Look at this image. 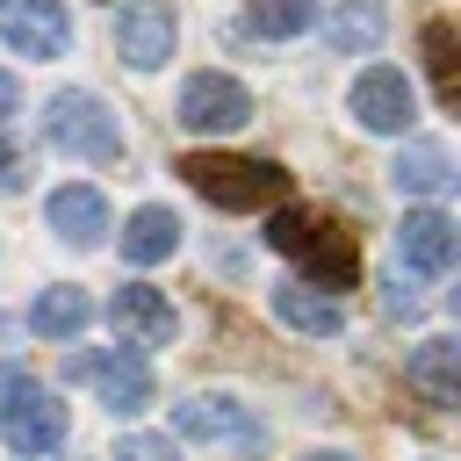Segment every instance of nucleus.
<instances>
[{"mask_svg": "<svg viewBox=\"0 0 461 461\" xmlns=\"http://www.w3.org/2000/svg\"><path fill=\"white\" fill-rule=\"evenodd\" d=\"M0 432L14 454H58L65 447V403L29 382V367L0 360Z\"/></svg>", "mask_w": 461, "mask_h": 461, "instance_id": "3", "label": "nucleus"}, {"mask_svg": "<svg viewBox=\"0 0 461 461\" xmlns=\"http://www.w3.org/2000/svg\"><path fill=\"white\" fill-rule=\"evenodd\" d=\"M382 36H389V7H382V0H331L324 43H331L339 58H367V50H382Z\"/></svg>", "mask_w": 461, "mask_h": 461, "instance_id": "13", "label": "nucleus"}, {"mask_svg": "<svg viewBox=\"0 0 461 461\" xmlns=\"http://www.w3.org/2000/svg\"><path fill=\"white\" fill-rule=\"evenodd\" d=\"M173 43H180V22H173L166 0H130V7L115 14V58H122L130 72H158V65L173 58Z\"/></svg>", "mask_w": 461, "mask_h": 461, "instance_id": "6", "label": "nucleus"}, {"mask_svg": "<svg viewBox=\"0 0 461 461\" xmlns=\"http://www.w3.org/2000/svg\"><path fill=\"white\" fill-rule=\"evenodd\" d=\"M180 122H187V130H238V122H252V94H245L230 72H187V86H180Z\"/></svg>", "mask_w": 461, "mask_h": 461, "instance_id": "8", "label": "nucleus"}, {"mask_svg": "<svg viewBox=\"0 0 461 461\" xmlns=\"http://www.w3.org/2000/svg\"><path fill=\"white\" fill-rule=\"evenodd\" d=\"M0 36L14 58H58L72 43V14H65V0H7Z\"/></svg>", "mask_w": 461, "mask_h": 461, "instance_id": "9", "label": "nucleus"}, {"mask_svg": "<svg viewBox=\"0 0 461 461\" xmlns=\"http://www.w3.org/2000/svg\"><path fill=\"white\" fill-rule=\"evenodd\" d=\"M86 317H94V303H86L72 281H58V288H43V295L29 303V331H36V339H79Z\"/></svg>", "mask_w": 461, "mask_h": 461, "instance_id": "17", "label": "nucleus"}, {"mask_svg": "<svg viewBox=\"0 0 461 461\" xmlns=\"http://www.w3.org/2000/svg\"><path fill=\"white\" fill-rule=\"evenodd\" d=\"M274 317H281L288 331H310V339H339V331H346V303L324 295V288H310V281L274 288Z\"/></svg>", "mask_w": 461, "mask_h": 461, "instance_id": "14", "label": "nucleus"}, {"mask_svg": "<svg viewBox=\"0 0 461 461\" xmlns=\"http://www.w3.org/2000/svg\"><path fill=\"white\" fill-rule=\"evenodd\" d=\"M173 432H187V439H238V447L267 439L259 418L245 403H230V396H187V403H173Z\"/></svg>", "mask_w": 461, "mask_h": 461, "instance_id": "12", "label": "nucleus"}, {"mask_svg": "<svg viewBox=\"0 0 461 461\" xmlns=\"http://www.w3.org/2000/svg\"><path fill=\"white\" fill-rule=\"evenodd\" d=\"M0 187H22V158H14V144H7V130H0Z\"/></svg>", "mask_w": 461, "mask_h": 461, "instance_id": "24", "label": "nucleus"}, {"mask_svg": "<svg viewBox=\"0 0 461 461\" xmlns=\"http://www.w3.org/2000/svg\"><path fill=\"white\" fill-rule=\"evenodd\" d=\"M173 173L202 194V202H216V209H281L288 202V166H274V158H230V151H187V158H173Z\"/></svg>", "mask_w": 461, "mask_h": 461, "instance_id": "2", "label": "nucleus"}, {"mask_svg": "<svg viewBox=\"0 0 461 461\" xmlns=\"http://www.w3.org/2000/svg\"><path fill=\"white\" fill-rule=\"evenodd\" d=\"M72 382H94V396L115 411V418H137L151 403V360L144 346H115V353H72L65 360Z\"/></svg>", "mask_w": 461, "mask_h": 461, "instance_id": "5", "label": "nucleus"}, {"mask_svg": "<svg viewBox=\"0 0 461 461\" xmlns=\"http://www.w3.org/2000/svg\"><path fill=\"white\" fill-rule=\"evenodd\" d=\"M454 245H461V238H454V216H447V209H411L403 230H396V267L439 281V274L454 267Z\"/></svg>", "mask_w": 461, "mask_h": 461, "instance_id": "11", "label": "nucleus"}, {"mask_svg": "<svg viewBox=\"0 0 461 461\" xmlns=\"http://www.w3.org/2000/svg\"><path fill=\"white\" fill-rule=\"evenodd\" d=\"M353 122L375 130V137H403V130L418 122V94H411V79H403L396 65H367V72L353 79Z\"/></svg>", "mask_w": 461, "mask_h": 461, "instance_id": "7", "label": "nucleus"}, {"mask_svg": "<svg viewBox=\"0 0 461 461\" xmlns=\"http://www.w3.org/2000/svg\"><path fill=\"white\" fill-rule=\"evenodd\" d=\"M173 245H180V216L173 209H137L130 223H122V252L137 259V267H151V259H173Z\"/></svg>", "mask_w": 461, "mask_h": 461, "instance_id": "19", "label": "nucleus"}, {"mask_svg": "<svg viewBox=\"0 0 461 461\" xmlns=\"http://www.w3.org/2000/svg\"><path fill=\"white\" fill-rule=\"evenodd\" d=\"M43 216H50V230L65 238V245H101V230H108V202L94 194V187H58L50 202H43Z\"/></svg>", "mask_w": 461, "mask_h": 461, "instance_id": "16", "label": "nucleus"}, {"mask_svg": "<svg viewBox=\"0 0 461 461\" xmlns=\"http://www.w3.org/2000/svg\"><path fill=\"white\" fill-rule=\"evenodd\" d=\"M418 43H425V72H432L439 108H454V101H461V65H454V58H461V43H454V22H439V14H432V22L418 29Z\"/></svg>", "mask_w": 461, "mask_h": 461, "instance_id": "20", "label": "nucleus"}, {"mask_svg": "<svg viewBox=\"0 0 461 461\" xmlns=\"http://www.w3.org/2000/svg\"><path fill=\"white\" fill-rule=\"evenodd\" d=\"M115 461H180V447H173L166 432H130V439L115 447Z\"/></svg>", "mask_w": 461, "mask_h": 461, "instance_id": "22", "label": "nucleus"}, {"mask_svg": "<svg viewBox=\"0 0 461 461\" xmlns=\"http://www.w3.org/2000/svg\"><path fill=\"white\" fill-rule=\"evenodd\" d=\"M108 324H115V339L122 346H173V303L158 295V288H144V281H122L115 295H108Z\"/></svg>", "mask_w": 461, "mask_h": 461, "instance_id": "10", "label": "nucleus"}, {"mask_svg": "<svg viewBox=\"0 0 461 461\" xmlns=\"http://www.w3.org/2000/svg\"><path fill=\"white\" fill-rule=\"evenodd\" d=\"M310 461H346V454H310Z\"/></svg>", "mask_w": 461, "mask_h": 461, "instance_id": "26", "label": "nucleus"}, {"mask_svg": "<svg viewBox=\"0 0 461 461\" xmlns=\"http://www.w3.org/2000/svg\"><path fill=\"white\" fill-rule=\"evenodd\" d=\"M403 382L425 396V403H461V346L454 339H425L418 353H411V367H403Z\"/></svg>", "mask_w": 461, "mask_h": 461, "instance_id": "15", "label": "nucleus"}, {"mask_svg": "<svg viewBox=\"0 0 461 461\" xmlns=\"http://www.w3.org/2000/svg\"><path fill=\"white\" fill-rule=\"evenodd\" d=\"M382 310H389V317H396V324H411V317H418V310H425V295H418V288H403V267H396V274H389V281H382Z\"/></svg>", "mask_w": 461, "mask_h": 461, "instance_id": "23", "label": "nucleus"}, {"mask_svg": "<svg viewBox=\"0 0 461 461\" xmlns=\"http://www.w3.org/2000/svg\"><path fill=\"white\" fill-rule=\"evenodd\" d=\"M317 22V0H245V29L267 36V43H288Z\"/></svg>", "mask_w": 461, "mask_h": 461, "instance_id": "21", "label": "nucleus"}, {"mask_svg": "<svg viewBox=\"0 0 461 461\" xmlns=\"http://www.w3.org/2000/svg\"><path fill=\"white\" fill-rule=\"evenodd\" d=\"M43 137L58 151H72V158H94V166H115L122 158V130H115V115L86 86H65V94L43 101Z\"/></svg>", "mask_w": 461, "mask_h": 461, "instance_id": "4", "label": "nucleus"}, {"mask_svg": "<svg viewBox=\"0 0 461 461\" xmlns=\"http://www.w3.org/2000/svg\"><path fill=\"white\" fill-rule=\"evenodd\" d=\"M267 245H274L288 267H303V281L324 288V295H339V288L360 281V245H353V230H346L331 209H303V202H288V209L274 216Z\"/></svg>", "mask_w": 461, "mask_h": 461, "instance_id": "1", "label": "nucleus"}, {"mask_svg": "<svg viewBox=\"0 0 461 461\" xmlns=\"http://www.w3.org/2000/svg\"><path fill=\"white\" fill-rule=\"evenodd\" d=\"M14 101H22V86H14V72H0V115H7Z\"/></svg>", "mask_w": 461, "mask_h": 461, "instance_id": "25", "label": "nucleus"}, {"mask_svg": "<svg viewBox=\"0 0 461 461\" xmlns=\"http://www.w3.org/2000/svg\"><path fill=\"white\" fill-rule=\"evenodd\" d=\"M389 180H396L403 194H425V202H432V194L454 187V158H447L439 144H403L396 166H389Z\"/></svg>", "mask_w": 461, "mask_h": 461, "instance_id": "18", "label": "nucleus"}]
</instances>
